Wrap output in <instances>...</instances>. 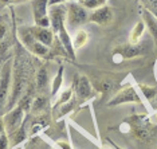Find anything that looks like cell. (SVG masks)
I'll list each match as a JSON object with an SVG mask.
<instances>
[{
	"instance_id": "30",
	"label": "cell",
	"mask_w": 157,
	"mask_h": 149,
	"mask_svg": "<svg viewBox=\"0 0 157 149\" xmlns=\"http://www.w3.org/2000/svg\"><path fill=\"white\" fill-rule=\"evenodd\" d=\"M11 149H23L22 147H20V145H19V147H15V148H11Z\"/></svg>"
},
{
	"instance_id": "12",
	"label": "cell",
	"mask_w": 157,
	"mask_h": 149,
	"mask_svg": "<svg viewBox=\"0 0 157 149\" xmlns=\"http://www.w3.org/2000/svg\"><path fill=\"white\" fill-rule=\"evenodd\" d=\"M145 52V47L141 43L137 44H126V46H121L114 50V54L120 55L122 59H132V58H137V56L142 55Z\"/></svg>"
},
{
	"instance_id": "32",
	"label": "cell",
	"mask_w": 157,
	"mask_h": 149,
	"mask_svg": "<svg viewBox=\"0 0 157 149\" xmlns=\"http://www.w3.org/2000/svg\"><path fill=\"white\" fill-rule=\"evenodd\" d=\"M156 118H157V112H156Z\"/></svg>"
},
{
	"instance_id": "9",
	"label": "cell",
	"mask_w": 157,
	"mask_h": 149,
	"mask_svg": "<svg viewBox=\"0 0 157 149\" xmlns=\"http://www.w3.org/2000/svg\"><path fill=\"white\" fill-rule=\"evenodd\" d=\"M130 125H132V132H133L134 137L138 140L146 141L151 134V129H149V121L144 116H134L130 117Z\"/></svg>"
},
{
	"instance_id": "8",
	"label": "cell",
	"mask_w": 157,
	"mask_h": 149,
	"mask_svg": "<svg viewBox=\"0 0 157 149\" xmlns=\"http://www.w3.org/2000/svg\"><path fill=\"white\" fill-rule=\"evenodd\" d=\"M48 2L50 0H30L34 15V24L42 27H51L48 15Z\"/></svg>"
},
{
	"instance_id": "13",
	"label": "cell",
	"mask_w": 157,
	"mask_h": 149,
	"mask_svg": "<svg viewBox=\"0 0 157 149\" xmlns=\"http://www.w3.org/2000/svg\"><path fill=\"white\" fill-rule=\"evenodd\" d=\"M48 112V99L47 97L40 93L36 97L33 98L31 101V108H30V114L31 116H40V114H47Z\"/></svg>"
},
{
	"instance_id": "7",
	"label": "cell",
	"mask_w": 157,
	"mask_h": 149,
	"mask_svg": "<svg viewBox=\"0 0 157 149\" xmlns=\"http://www.w3.org/2000/svg\"><path fill=\"white\" fill-rule=\"evenodd\" d=\"M141 102L142 101L140 98V94L137 93V90L133 86H125L116 95L110 98L108 106L114 108V106H120L124 104H141Z\"/></svg>"
},
{
	"instance_id": "28",
	"label": "cell",
	"mask_w": 157,
	"mask_h": 149,
	"mask_svg": "<svg viewBox=\"0 0 157 149\" xmlns=\"http://www.w3.org/2000/svg\"><path fill=\"white\" fill-rule=\"evenodd\" d=\"M24 2H30V0H11V4H20Z\"/></svg>"
},
{
	"instance_id": "27",
	"label": "cell",
	"mask_w": 157,
	"mask_h": 149,
	"mask_svg": "<svg viewBox=\"0 0 157 149\" xmlns=\"http://www.w3.org/2000/svg\"><path fill=\"white\" fill-rule=\"evenodd\" d=\"M11 4V0H0V8H3V7H7Z\"/></svg>"
},
{
	"instance_id": "21",
	"label": "cell",
	"mask_w": 157,
	"mask_h": 149,
	"mask_svg": "<svg viewBox=\"0 0 157 149\" xmlns=\"http://www.w3.org/2000/svg\"><path fill=\"white\" fill-rule=\"evenodd\" d=\"M138 87H140L141 93L144 94V97L148 99V101H152V99L155 98L156 93H157V90H156L155 87L148 86V85H142V83H140V85H138Z\"/></svg>"
},
{
	"instance_id": "3",
	"label": "cell",
	"mask_w": 157,
	"mask_h": 149,
	"mask_svg": "<svg viewBox=\"0 0 157 149\" xmlns=\"http://www.w3.org/2000/svg\"><path fill=\"white\" fill-rule=\"evenodd\" d=\"M12 65L13 61L7 59L2 66V77H0V117H3L7 112V105L11 95L12 85Z\"/></svg>"
},
{
	"instance_id": "29",
	"label": "cell",
	"mask_w": 157,
	"mask_h": 149,
	"mask_svg": "<svg viewBox=\"0 0 157 149\" xmlns=\"http://www.w3.org/2000/svg\"><path fill=\"white\" fill-rule=\"evenodd\" d=\"M110 141V145H112V147L114 148V149H122V148H121V147H118V145H117L116 143H113V141L112 140H109Z\"/></svg>"
},
{
	"instance_id": "11",
	"label": "cell",
	"mask_w": 157,
	"mask_h": 149,
	"mask_svg": "<svg viewBox=\"0 0 157 149\" xmlns=\"http://www.w3.org/2000/svg\"><path fill=\"white\" fill-rule=\"evenodd\" d=\"M30 31L36 40L42 42V43L48 46V47H51L52 43H54L55 34H54V31L51 30V27H42V26L34 24V26H30Z\"/></svg>"
},
{
	"instance_id": "4",
	"label": "cell",
	"mask_w": 157,
	"mask_h": 149,
	"mask_svg": "<svg viewBox=\"0 0 157 149\" xmlns=\"http://www.w3.org/2000/svg\"><path fill=\"white\" fill-rule=\"evenodd\" d=\"M66 8H67V15H66L67 27L77 30V28L82 27L83 24L89 22V16H90L89 10L82 6L81 3L69 2L66 4Z\"/></svg>"
},
{
	"instance_id": "10",
	"label": "cell",
	"mask_w": 157,
	"mask_h": 149,
	"mask_svg": "<svg viewBox=\"0 0 157 149\" xmlns=\"http://www.w3.org/2000/svg\"><path fill=\"white\" fill-rule=\"evenodd\" d=\"M113 17H114L113 10L105 4L99 7V8L93 10V12H90V16H89V22L95 23L98 26H108V24L112 23Z\"/></svg>"
},
{
	"instance_id": "17",
	"label": "cell",
	"mask_w": 157,
	"mask_h": 149,
	"mask_svg": "<svg viewBox=\"0 0 157 149\" xmlns=\"http://www.w3.org/2000/svg\"><path fill=\"white\" fill-rule=\"evenodd\" d=\"M63 73H65V67L60 66L56 71L54 79H52V83H51V98H55L56 95L60 93L62 90V86H63Z\"/></svg>"
},
{
	"instance_id": "2",
	"label": "cell",
	"mask_w": 157,
	"mask_h": 149,
	"mask_svg": "<svg viewBox=\"0 0 157 149\" xmlns=\"http://www.w3.org/2000/svg\"><path fill=\"white\" fill-rule=\"evenodd\" d=\"M19 36H20V44L33 55L39 56V58H48L51 55V47L36 40L34 35L31 34L30 27H20Z\"/></svg>"
},
{
	"instance_id": "23",
	"label": "cell",
	"mask_w": 157,
	"mask_h": 149,
	"mask_svg": "<svg viewBox=\"0 0 157 149\" xmlns=\"http://www.w3.org/2000/svg\"><path fill=\"white\" fill-rule=\"evenodd\" d=\"M141 4L144 8L149 10L153 15L157 16V0H141Z\"/></svg>"
},
{
	"instance_id": "18",
	"label": "cell",
	"mask_w": 157,
	"mask_h": 149,
	"mask_svg": "<svg viewBox=\"0 0 157 149\" xmlns=\"http://www.w3.org/2000/svg\"><path fill=\"white\" fill-rule=\"evenodd\" d=\"M73 98H74V87H73V85H71L70 87H66V89L60 90V93L54 98L55 101H54V104H52V106L66 104V102H69L70 99H73Z\"/></svg>"
},
{
	"instance_id": "31",
	"label": "cell",
	"mask_w": 157,
	"mask_h": 149,
	"mask_svg": "<svg viewBox=\"0 0 157 149\" xmlns=\"http://www.w3.org/2000/svg\"><path fill=\"white\" fill-rule=\"evenodd\" d=\"M3 66V65H2ZM0 77H2V67H0Z\"/></svg>"
},
{
	"instance_id": "33",
	"label": "cell",
	"mask_w": 157,
	"mask_h": 149,
	"mask_svg": "<svg viewBox=\"0 0 157 149\" xmlns=\"http://www.w3.org/2000/svg\"><path fill=\"white\" fill-rule=\"evenodd\" d=\"M79 2H83V0H79Z\"/></svg>"
},
{
	"instance_id": "19",
	"label": "cell",
	"mask_w": 157,
	"mask_h": 149,
	"mask_svg": "<svg viewBox=\"0 0 157 149\" xmlns=\"http://www.w3.org/2000/svg\"><path fill=\"white\" fill-rule=\"evenodd\" d=\"M52 147L48 145L40 136L30 137L26 143V149H51Z\"/></svg>"
},
{
	"instance_id": "26",
	"label": "cell",
	"mask_w": 157,
	"mask_h": 149,
	"mask_svg": "<svg viewBox=\"0 0 157 149\" xmlns=\"http://www.w3.org/2000/svg\"><path fill=\"white\" fill-rule=\"evenodd\" d=\"M69 2H71V0H50L48 4L50 7L51 6H59V4H67Z\"/></svg>"
},
{
	"instance_id": "16",
	"label": "cell",
	"mask_w": 157,
	"mask_h": 149,
	"mask_svg": "<svg viewBox=\"0 0 157 149\" xmlns=\"http://www.w3.org/2000/svg\"><path fill=\"white\" fill-rule=\"evenodd\" d=\"M145 23L144 22H137L134 24V27L132 28L130 31V35H129V43L132 44H137L140 43V40L142 39V36H144V32H145Z\"/></svg>"
},
{
	"instance_id": "14",
	"label": "cell",
	"mask_w": 157,
	"mask_h": 149,
	"mask_svg": "<svg viewBox=\"0 0 157 149\" xmlns=\"http://www.w3.org/2000/svg\"><path fill=\"white\" fill-rule=\"evenodd\" d=\"M140 13H141V17H142V22L145 23V26H146V28H148V31L152 35L153 40H155L156 44H157V16L153 15V13L149 11V10L144 8V7H141Z\"/></svg>"
},
{
	"instance_id": "20",
	"label": "cell",
	"mask_w": 157,
	"mask_h": 149,
	"mask_svg": "<svg viewBox=\"0 0 157 149\" xmlns=\"http://www.w3.org/2000/svg\"><path fill=\"white\" fill-rule=\"evenodd\" d=\"M89 42V32L85 30H82V28H78L75 31V34H74L73 36V44H74V48L78 50L81 48L82 46H85Z\"/></svg>"
},
{
	"instance_id": "22",
	"label": "cell",
	"mask_w": 157,
	"mask_h": 149,
	"mask_svg": "<svg viewBox=\"0 0 157 149\" xmlns=\"http://www.w3.org/2000/svg\"><path fill=\"white\" fill-rule=\"evenodd\" d=\"M83 7H86L87 10H95L99 8V7L105 6L106 4V0H83V2H79Z\"/></svg>"
},
{
	"instance_id": "24",
	"label": "cell",
	"mask_w": 157,
	"mask_h": 149,
	"mask_svg": "<svg viewBox=\"0 0 157 149\" xmlns=\"http://www.w3.org/2000/svg\"><path fill=\"white\" fill-rule=\"evenodd\" d=\"M10 148H11V145H10V136L6 130V132L0 134V149H10Z\"/></svg>"
},
{
	"instance_id": "15",
	"label": "cell",
	"mask_w": 157,
	"mask_h": 149,
	"mask_svg": "<svg viewBox=\"0 0 157 149\" xmlns=\"http://www.w3.org/2000/svg\"><path fill=\"white\" fill-rule=\"evenodd\" d=\"M34 83H35V87L39 93H43L46 90L48 85V73H47V69H46L44 65H42L38 69L36 74L34 77Z\"/></svg>"
},
{
	"instance_id": "1",
	"label": "cell",
	"mask_w": 157,
	"mask_h": 149,
	"mask_svg": "<svg viewBox=\"0 0 157 149\" xmlns=\"http://www.w3.org/2000/svg\"><path fill=\"white\" fill-rule=\"evenodd\" d=\"M31 77H33L31 62L26 56H23L22 52L16 54V56L13 58V65H12L11 95H10V101L8 105H7V112L15 108L17 102L23 98V95L30 91Z\"/></svg>"
},
{
	"instance_id": "25",
	"label": "cell",
	"mask_w": 157,
	"mask_h": 149,
	"mask_svg": "<svg viewBox=\"0 0 157 149\" xmlns=\"http://www.w3.org/2000/svg\"><path fill=\"white\" fill-rule=\"evenodd\" d=\"M52 149H73V147L66 140H56L52 145Z\"/></svg>"
},
{
	"instance_id": "5",
	"label": "cell",
	"mask_w": 157,
	"mask_h": 149,
	"mask_svg": "<svg viewBox=\"0 0 157 149\" xmlns=\"http://www.w3.org/2000/svg\"><path fill=\"white\" fill-rule=\"evenodd\" d=\"M27 116H28V113L22 105H16L13 109L7 112L6 114L3 116L7 133L11 134V133L15 132V130L19 129V128L26 122Z\"/></svg>"
},
{
	"instance_id": "6",
	"label": "cell",
	"mask_w": 157,
	"mask_h": 149,
	"mask_svg": "<svg viewBox=\"0 0 157 149\" xmlns=\"http://www.w3.org/2000/svg\"><path fill=\"white\" fill-rule=\"evenodd\" d=\"M73 87H74V97L78 99V102L87 101L94 94V87H93L90 79L86 75L77 74L73 81Z\"/></svg>"
}]
</instances>
